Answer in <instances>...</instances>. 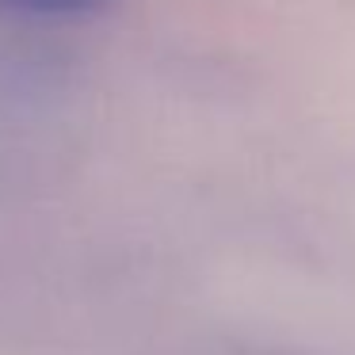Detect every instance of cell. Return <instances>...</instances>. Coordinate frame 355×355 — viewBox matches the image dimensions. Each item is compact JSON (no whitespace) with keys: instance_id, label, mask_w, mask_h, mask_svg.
Here are the masks:
<instances>
[{"instance_id":"cell-1","label":"cell","mask_w":355,"mask_h":355,"mask_svg":"<svg viewBox=\"0 0 355 355\" xmlns=\"http://www.w3.org/2000/svg\"><path fill=\"white\" fill-rule=\"evenodd\" d=\"M111 4L115 0H0V12L19 19H85Z\"/></svg>"}]
</instances>
